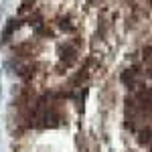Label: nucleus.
Here are the masks:
<instances>
[{
	"instance_id": "obj_1",
	"label": "nucleus",
	"mask_w": 152,
	"mask_h": 152,
	"mask_svg": "<svg viewBox=\"0 0 152 152\" xmlns=\"http://www.w3.org/2000/svg\"><path fill=\"white\" fill-rule=\"evenodd\" d=\"M2 49L12 152H152V0H23Z\"/></svg>"
}]
</instances>
